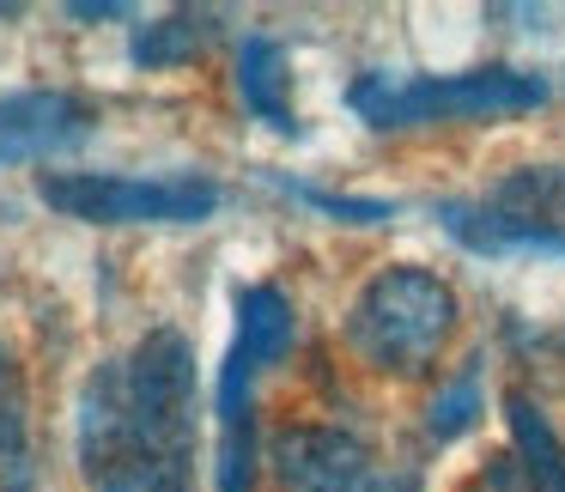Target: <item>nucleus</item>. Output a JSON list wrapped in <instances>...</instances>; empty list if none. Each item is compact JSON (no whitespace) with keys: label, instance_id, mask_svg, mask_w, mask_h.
<instances>
[{"label":"nucleus","instance_id":"f257e3e1","mask_svg":"<svg viewBox=\"0 0 565 492\" xmlns=\"http://www.w3.org/2000/svg\"><path fill=\"white\" fill-rule=\"evenodd\" d=\"M79 474L92 492H195V346L147 329L79 389Z\"/></svg>","mask_w":565,"mask_h":492},{"label":"nucleus","instance_id":"f03ea898","mask_svg":"<svg viewBox=\"0 0 565 492\" xmlns=\"http://www.w3.org/2000/svg\"><path fill=\"white\" fill-rule=\"evenodd\" d=\"M462 304H456L450 280L414 261L377 268L359 286L353 310H347V353L377 377H426L444 359Z\"/></svg>","mask_w":565,"mask_h":492},{"label":"nucleus","instance_id":"7ed1b4c3","mask_svg":"<svg viewBox=\"0 0 565 492\" xmlns=\"http://www.w3.org/2000/svg\"><path fill=\"white\" fill-rule=\"evenodd\" d=\"M359 122L426 128V122H499L547 104V79L523 67H468V74H365L347 92Z\"/></svg>","mask_w":565,"mask_h":492},{"label":"nucleus","instance_id":"20e7f679","mask_svg":"<svg viewBox=\"0 0 565 492\" xmlns=\"http://www.w3.org/2000/svg\"><path fill=\"white\" fill-rule=\"evenodd\" d=\"M298 310L280 286H244L237 292V334L220 365V456H213V492H256V377L292 346Z\"/></svg>","mask_w":565,"mask_h":492},{"label":"nucleus","instance_id":"39448f33","mask_svg":"<svg viewBox=\"0 0 565 492\" xmlns=\"http://www.w3.org/2000/svg\"><path fill=\"white\" fill-rule=\"evenodd\" d=\"M38 195L55 213L86 225H195L220 207L207 177H98V171H43Z\"/></svg>","mask_w":565,"mask_h":492},{"label":"nucleus","instance_id":"423d86ee","mask_svg":"<svg viewBox=\"0 0 565 492\" xmlns=\"http://www.w3.org/2000/svg\"><path fill=\"white\" fill-rule=\"evenodd\" d=\"M274 474L286 492H414V480H395L377 456L334 426H286L274 438Z\"/></svg>","mask_w":565,"mask_h":492},{"label":"nucleus","instance_id":"0eeeda50","mask_svg":"<svg viewBox=\"0 0 565 492\" xmlns=\"http://www.w3.org/2000/svg\"><path fill=\"white\" fill-rule=\"evenodd\" d=\"M98 110L74 92H13L0 98V164H38L86 147Z\"/></svg>","mask_w":565,"mask_h":492},{"label":"nucleus","instance_id":"6e6552de","mask_svg":"<svg viewBox=\"0 0 565 492\" xmlns=\"http://www.w3.org/2000/svg\"><path fill=\"white\" fill-rule=\"evenodd\" d=\"M444 232L475 256H553L565 261V225L492 207V201H438Z\"/></svg>","mask_w":565,"mask_h":492},{"label":"nucleus","instance_id":"1a4fd4ad","mask_svg":"<svg viewBox=\"0 0 565 492\" xmlns=\"http://www.w3.org/2000/svg\"><path fill=\"white\" fill-rule=\"evenodd\" d=\"M292 74H286V50L274 38H244L237 43V98L256 122H268L274 135H305L292 110Z\"/></svg>","mask_w":565,"mask_h":492},{"label":"nucleus","instance_id":"9d476101","mask_svg":"<svg viewBox=\"0 0 565 492\" xmlns=\"http://www.w3.org/2000/svg\"><path fill=\"white\" fill-rule=\"evenodd\" d=\"M504 426H511V456L523 462L535 492H565V438L553 431V419L541 414V402L529 389L504 395Z\"/></svg>","mask_w":565,"mask_h":492},{"label":"nucleus","instance_id":"9b49d317","mask_svg":"<svg viewBox=\"0 0 565 492\" xmlns=\"http://www.w3.org/2000/svg\"><path fill=\"white\" fill-rule=\"evenodd\" d=\"M213 43H220V13H207V7H177V13L140 25L128 55H135V67H189Z\"/></svg>","mask_w":565,"mask_h":492},{"label":"nucleus","instance_id":"f8f14e48","mask_svg":"<svg viewBox=\"0 0 565 492\" xmlns=\"http://www.w3.org/2000/svg\"><path fill=\"white\" fill-rule=\"evenodd\" d=\"M0 480H31V389L7 341H0Z\"/></svg>","mask_w":565,"mask_h":492},{"label":"nucleus","instance_id":"ddd939ff","mask_svg":"<svg viewBox=\"0 0 565 492\" xmlns=\"http://www.w3.org/2000/svg\"><path fill=\"white\" fill-rule=\"evenodd\" d=\"M480 407H487V389H480V359H475V365H462L438 395H431V407H426V438H431V443H456V438H462V431L480 419Z\"/></svg>","mask_w":565,"mask_h":492},{"label":"nucleus","instance_id":"4468645a","mask_svg":"<svg viewBox=\"0 0 565 492\" xmlns=\"http://www.w3.org/2000/svg\"><path fill=\"white\" fill-rule=\"evenodd\" d=\"M286 195H292V201H305V207H317V213H329V220H341V225H383V220H395V207H390V201L329 195V189H310V183H286Z\"/></svg>","mask_w":565,"mask_h":492},{"label":"nucleus","instance_id":"2eb2a0df","mask_svg":"<svg viewBox=\"0 0 565 492\" xmlns=\"http://www.w3.org/2000/svg\"><path fill=\"white\" fill-rule=\"evenodd\" d=\"M462 492H535V486H529V474H523L516 456H487V462L468 474Z\"/></svg>","mask_w":565,"mask_h":492},{"label":"nucleus","instance_id":"dca6fc26","mask_svg":"<svg viewBox=\"0 0 565 492\" xmlns=\"http://www.w3.org/2000/svg\"><path fill=\"white\" fill-rule=\"evenodd\" d=\"M67 13H74V19H128L135 7H128V0H74Z\"/></svg>","mask_w":565,"mask_h":492}]
</instances>
